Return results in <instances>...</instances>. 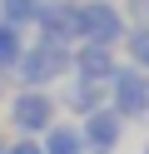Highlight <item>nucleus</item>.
<instances>
[{
	"label": "nucleus",
	"instance_id": "8",
	"mask_svg": "<svg viewBox=\"0 0 149 154\" xmlns=\"http://www.w3.org/2000/svg\"><path fill=\"white\" fill-rule=\"evenodd\" d=\"M65 104H70V109H79V114H89V109L99 104V80H79L75 90L65 94Z\"/></svg>",
	"mask_w": 149,
	"mask_h": 154
},
{
	"label": "nucleus",
	"instance_id": "14",
	"mask_svg": "<svg viewBox=\"0 0 149 154\" xmlns=\"http://www.w3.org/2000/svg\"><path fill=\"white\" fill-rule=\"evenodd\" d=\"M129 5H134V15H139V20L149 25V0H129Z\"/></svg>",
	"mask_w": 149,
	"mask_h": 154
},
{
	"label": "nucleus",
	"instance_id": "13",
	"mask_svg": "<svg viewBox=\"0 0 149 154\" xmlns=\"http://www.w3.org/2000/svg\"><path fill=\"white\" fill-rule=\"evenodd\" d=\"M10 154H45V149H40V144H30V139H20V144H15Z\"/></svg>",
	"mask_w": 149,
	"mask_h": 154
},
{
	"label": "nucleus",
	"instance_id": "9",
	"mask_svg": "<svg viewBox=\"0 0 149 154\" xmlns=\"http://www.w3.org/2000/svg\"><path fill=\"white\" fill-rule=\"evenodd\" d=\"M45 154H85V139H79L75 129H50Z\"/></svg>",
	"mask_w": 149,
	"mask_h": 154
},
{
	"label": "nucleus",
	"instance_id": "5",
	"mask_svg": "<svg viewBox=\"0 0 149 154\" xmlns=\"http://www.w3.org/2000/svg\"><path fill=\"white\" fill-rule=\"evenodd\" d=\"M50 119H55V100L40 90H25L15 100V129H50Z\"/></svg>",
	"mask_w": 149,
	"mask_h": 154
},
{
	"label": "nucleus",
	"instance_id": "3",
	"mask_svg": "<svg viewBox=\"0 0 149 154\" xmlns=\"http://www.w3.org/2000/svg\"><path fill=\"white\" fill-rule=\"evenodd\" d=\"M79 35H89V40H114L119 35V10L114 5H104V0H89V5H79Z\"/></svg>",
	"mask_w": 149,
	"mask_h": 154
},
{
	"label": "nucleus",
	"instance_id": "12",
	"mask_svg": "<svg viewBox=\"0 0 149 154\" xmlns=\"http://www.w3.org/2000/svg\"><path fill=\"white\" fill-rule=\"evenodd\" d=\"M129 55H134V65H144V70H149V30H134V40H129Z\"/></svg>",
	"mask_w": 149,
	"mask_h": 154
},
{
	"label": "nucleus",
	"instance_id": "11",
	"mask_svg": "<svg viewBox=\"0 0 149 154\" xmlns=\"http://www.w3.org/2000/svg\"><path fill=\"white\" fill-rule=\"evenodd\" d=\"M35 5H40V0H0L5 20H35Z\"/></svg>",
	"mask_w": 149,
	"mask_h": 154
},
{
	"label": "nucleus",
	"instance_id": "4",
	"mask_svg": "<svg viewBox=\"0 0 149 154\" xmlns=\"http://www.w3.org/2000/svg\"><path fill=\"white\" fill-rule=\"evenodd\" d=\"M35 20L50 30V40H65V35H79V5H70V0H45V5H35Z\"/></svg>",
	"mask_w": 149,
	"mask_h": 154
},
{
	"label": "nucleus",
	"instance_id": "15",
	"mask_svg": "<svg viewBox=\"0 0 149 154\" xmlns=\"http://www.w3.org/2000/svg\"><path fill=\"white\" fill-rule=\"evenodd\" d=\"M144 154H149V144H144Z\"/></svg>",
	"mask_w": 149,
	"mask_h": 154
},
{
	"label": "nucleus",
	"instance_id": "1",
	"mask_svg": "<svg viewBox=\"0 0 149 154\" xmlns=\"http://www.w3.org/2000/svg\"><path fill=\"white\" fill-rule=\"evenodd\" d=\"M20 75H25V80H30V90H40V85H45V80H55V75L60 70H65V65H70V50H65V45H60V40H45V45H40V50H30V55H20Z\"/></svg>",
	"mask_w": 149,
	"mask_h": 154
},
{
	"label": "nucleus",
	"instance_id": "2",
	"mask_svg": "<svg viewBox=\"0 0 149 154\" xmlns=\"http://www.w3.org/2000/svg\"><path fill=\"white\" fill-rule=\"evenodd\" d=\"M109 85H114L119 114H149V80H144L139 70H114Z\"/></svg>",
	"mask_w": 149,
	"mask_h": 154
},
{
	"label": "nucleus",
	"instance_id": "7",
	"mask_svg": "<svg viewBox=\"0 0 149 154\" xmlns=\"http://www.w3.org/2000/svg\"><path fill=\"white\" fill-rule=\"evenodd\" d=\"M89 139L99 144V149H109V144H119V114H109V109H99V114H89Z\"/></svg>",
	"mask_w": 149,
	"mask_h": 154
},
{
	"label": "nucleus",
	"instance_id": "10",
	"mask_svg": "<svg viewBox=\"0 0 149 154\" xmlns=\"http://www.w3.org/2000/svg\"><path fill=\"white\" fill-rule=\"evenodd\" d=\"M20 50H25V45H20V35L10 30V25H0V65H15Z\"/></svg>",
	"mask_w": 149,
	"mask_h": 154
},
{
	"label": "nucleus",
	"instance_id": "6",
	"mask_svg": "<svg viewBox=\"0 0 149 154\" xmlns=\"http://www.w3.org/2000/svg\"><path fill=\"white\" fill-rule=\"evenodd\" d=\"M75 70H79V80H99L104 85L109 75H114V50H109L104 40H89L85 50L75 55Z\"/></svg>",
	"mask_w": 149,
	"mask_h": 154
}]
</instances>
